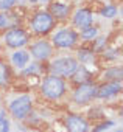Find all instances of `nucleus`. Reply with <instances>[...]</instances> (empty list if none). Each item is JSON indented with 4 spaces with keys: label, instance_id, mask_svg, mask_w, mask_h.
<instances>
[{
    "label": "nucleus",
    "instance_id": "1",
    "mask_svg": "<svg viewBox=\"0 0 123 132\" xmlns=\"http://www.w3.org/2000/svg\"><path fill=\"white\" fill-rule=\"evenodd\" d=\"M42 93L50 98V100H58L64 95L66 92V82L61 79L59 76H48L44 79L42 87H41Z\"/></svg>",
    "mask_w": 123,
    "mask_h": 132
},
{
    "label": "nucleus",
    "instance_id": "2",
    "mask_svg": "<svg viewBox=\"0 0 123 132\" xmlns=\"http://www.w3.org/2000/svg\"><path fill=\"white\" fill-rule=\"evenodd\" d=\"M78 70V62L73 57H58L51 62V72L55 76H72Z\"/></svg>",
    "mask_w": 123,
    "mask_h": 132
},
{
    "label": "nucleus",
    "instance_id": "3",
    "mask_svg": "<svg viewBox=\"0 0 123 132\" xmlns=\"http://www.w3.org/2000/svg\"><path fill=\"white\" fill-rule=\"evenodd\" d=\"M10 110H11V113H13L14 118L24 120L30 113V110H31V98L28 95H24V96L16 98L10 104Z\"/></svg>",
    "mask_w": 123,
    "mask_h": 132
},
{
    "label": "nucleus",
    "instance_id": "4",
    "mask_svg": "<svg viewBox=\"0 0 123 132\" xmlns=\"http://www.w3.org/2000/svg\"><path fill=\"white\" fill-rule=\"evenodd\" d=\"M97 86L92 82H83L73 93V100L76 104H86L89 103L92 98L97 96Z\"/></svg>",
    "mask_w": 123,
    "mask_h": 132
},
{
    "label": "nucleus",
    "instance_id": "5",
    "mask_svg": "<svg viewBox=\"0 0 123 132\" xmlns=\"http://www.w3.org/2000/svg\"><path fill=\"white\" fill-rule=\"evenodd\" d=\"M31 27L36 33L39 34H44V33H48L51 28H53V17L45 13V11H39L34 17H33V22H31Z\"/></svg>",
    "mask_w": 123,
    "mask_h": 132
},
{
    "label": "nucleus",
    "instance_id": "6",
    "mask_svg": "<svg viewBox=\"0 0 123 132\" xmlns=\"http://www.w3.org/2000/svg\"><path fill=\"white\" fill-rule=\"evenodd\" d=\"M76 39H78V34L73 30H61V31H58L53 36L55 45L56 47H61V48H69V47L75 45Z\"/></svg>",
    "mask_w": 123,
    "mask_h": 132
},
{
    "label": "nucleus",
    "instance_id": "7",
    "mask_svg": "<svg viewBox=\"0 0 123 132\" xmlns=\"http://www.w3.org/2000/svg\"><path fill=\"white\" fill-rule=\"evenodd\" d=\"M5 42H6V45H10L13 48H19V47H24L28 42V36L24 30L14 28V30L8 31L5 34Z\"/></svg>",
    "mask_w": 123,
    "mask_h": 132
},
{
    "label": "nucleus",
    "instance_id": "8",
    "mask_svg": "<svg viewBox=\"0 0 123 132\" xmlns=\"http://www.w3.org/2000/svg\"><path fill=\"white\" fill-rule=\"evenodd\" d=\"M66 127H67V132H87L89 130L87 121L80 115H69L66 120Z\"/></svg>",
    "mask_w": 123,
    "mask_h": 132
},
{
    "label": "nucleus",
    "instance_id": "9",
    "mask_svg": "<svg viewBox=\"0 0 123 132\" xmlns=\"http://www.w3.org/2000/svg\"><path fill=\"white\" fill-rule=\"evenodd\" d=\"M73 22L78 28H81L84 31V30L90 28V25H92V13L89 10H78L73 17Z\"/></svg>",
    "mask_w": 123,
    "mask_h": 132
},
{
    "label": "nucleus",
    "instance_id": "10",
    "mask_svg": "<svg viewBox=\"0 0 123 132\" xmlns=\"http://www.w3.org/2000/svg\"><path fill=\"white\" fill-rule=\"evenodd\" d=\"M31 54H33L36 59L44 61V59H47V57L51 54V45H50L48 42H45V40H39L37 44H34V45L31 47Z\"/></svg>",
    "mask_w": 123,
    "mask_h": 132
},
{
    "label": "nucleus",
    "instance_id": "11",
    "mask_svg": "<svg viewBox=\"0 0 123 132\" xmlns=\"http://www.w3.org/2000/svg\"><path fill=\"white\" fill-rule=\"evenodd\" d=\"M121 86L120 82H107V84H103L101 87L97 89V96L98 98H109V96H114L120 92Z\"/></svg>",
    "mask_w": 123,
    "mask_h": 132
},
{
    "label": "nucleus",
    "instance_id": "12",
    "mask_svg": "<svg viewBox=\"0 0 123 132\" xmlns=\"http://www.w3.org/2000/svg\"><path fill=\"white\" fill-rule=\"evenodd\" d=\"M13 64L16 65V67H19V69H24L25 65L28 64V59H30V56H28V53L27 51H24V50H20V51H16L14 54H13Z\"/></svg>",
    "mask_w": 123,
    "mask_h": 132
},
{
    "label": "nucleus",
    "instance_id": "13",
    "mask_svg": "<svg viewBox=\"0 0 123 132\" xmlns=\"http://www.w3.org/2000/svg\"><path fill=\"white\" fill-rule=\"evenodd\" d=\"M50 11H51V17H66L69 14V6L67 5H63V3H53L50 6Z\"/></svg>",
    "mask_w": 123,
    "mask_h": 132
},
{
    "label": "nucleus",
    "instance_id": "14",
    "mask_svg": "<svg viewBox=\"0 0 123 132\" xmlns=\"http://www.w3.org/2000/svg\"><path fill=\"white\" fill-rule=\"evenodd\" d=\"M104 78L107 79H120L121 78V69L120 67H115V69H109L104 72Z\"/></svg>",
    "mask_w": 123,
    "mask_h": 132
},
{
    "label": "nucleus",
    "instance_id": "15",
    "mask_svg": "<svg viewBox=\"0 0 123 132\" xmlns=\"http://www.w3.org/2000/svg\"><path fill=\"white\" fill-rule=\"evenodd\" d=\"M8 79H10V72H8V67H6L5 64L0 62V86L6 84V82H8Z\"/></svg>",
    "mask_w": 123,
    "mask_h": 132
},
{
    "label": "nucleus",
    "instance_id": "16",
    "mask_svg": "<svg viewBox=\"0 0 123 132\" xmlns=\"http://www.w3.org/2000/svg\"><path fill=\"white\" fill-rule=\"evenodd\" d=\"M97 28H94V27H90V28H87V30H84L83 33H81V37L83 39H86V40H90V39H94L95 36H97Z\"/></svg>",
    "mask_w": 123,
    "mask_h": 132
},
{
    "label": "nucleus",
    "instance_id": "17",
    "mask_svg": "<svg viewBox=\"0 0 123 132\" xmlns=\"http://www.w3.org/2000/svg\"><path fill=\"white\" fill-rule=\"evenodd\" d=\"M75 73H76L75 79H76L78 82H81V84H83V81H86V79L89 78V73H87V70H86V69H83V67H81V70H76Z\"/></svg>",
    "mask_w": 123,
    "mask_h": 132
},
{
    "label": "nucleus",
    "instance_id": "18",
    "mask_svg": "<svg viewBox=\"0 0 123 132\" xmlns=\"http://www.w3.org/2000/svg\"><path fill=\"white\" fill-rule=\"evenodd\" d=\"M115 14H117V8L115 6H106L101 11V16H104V17H112Z\"/></svg>",
    "mask_w": 123,
    "mask_h": 132
},
{
    "label": "nucleus",
    "instance_id": "19",
    "mask_svg": "<svg viewBox=\"0 0 123 132\" xmlns=\"http://www.w3.org/2000/svg\"><path fill=\"white\" fill-rule=\"evenodd\" d=\"M14 3H16V0H0V10L6 11V10H10Z\"/></svg>",
    "mask_w": 123,
    "mask_h": 132
},
{
    "label": "nucleus",
    "instance_id": "20",
    "mask_svg": "<svg viewBox=\"0 0 123 132\" xmlns=\"http://www.w3.org/2000/svg\"><path fill=\"white\" fill-rule=\"evenodd\" d=\"M78 56H80L81 61H89V59H92V53L87 51V50H80V51H78Z\"/></svg>",
    "mask_w": 123,
    "mask_h": 132
},
{
    "label": "nucleus",
    "instance_id": "21",
    "mask_svg": "<svg viewBox=\"0 0 123 132\" xmlns=\"http://www.w3.org/2000/svg\"><path fill=\"white\" fill-rule=\"evenodd\" d=\"M0 132H10V123H8V120H0Z\"/></svg>",
    "mask_w": 123,
    "mask_h": 132
},
{
    "label": "nucleus",
    "instance_id": "22",
    "mask_svg": "<svg viewBox=\"0 0 123 132\" xmlns=\"http://www.w3.org/2000/svg\"><path fill=\"white\" fill-rule=\"evenodd\" d=\"M114 123L112 121H106V123H103V124H100L98 127H95L94 129V132H100V130H104V129H107V127H111Z\"/></svg>",
    "mask_w": 123,
    "mask_h": 132
},
{
    "label": "nucleus",
    "instance_id": "23",
    "mask_svg": "<svg viewBox=\"0 0 123 132\" xmlns=\"http://www.w3.org/2000/svg\"><path fill=\"white\" fill-rule=\"evenodd\" d=\"M8 17L6 16H3V14H0V28H6L8 27Z\"/></svg>",
    "mask_w": 123,
    "mask_h": 132
},
{
    "label": "nucleus",
    "instance_id": "24",
    "mask_svg": "<svg viewBox=\"0 0 123 132\" xmlns=\"http://www.w3.org/2000/svg\"><path fill=\"white\" fill-rule=\"evenodd\" d=\"M104 42H106V39H104V37H98V39H97V45H95V48H97V50H98V48H101V47L104 45Z\"/></svg>",
    "mask_w": 123,
    "mask_h": 132
},
{
    "label": "nucleus",
    "instance_id": "25",
    "mask_svg": "<svg viewBox=\"0 0 123 132\" xmlns=\"http://www.w3.org/2000/svg\"><path fill=\"white\" fill-rule=\"evenodd\" d=\"M0 120H5V110L0 107Z\"/></svg>",
    "mask_w": 123,
    "mask_h": 132
},
{
    "label": "nucleus",
    "instance_id": "26",
    "mask_svg": "<svg viewBox=\"0 0 123 132\" xmlns=\"http://www.w3.org/2000/svg\"><path fill=\"white\" fill-rule=\"evenodd\" d=\"M30 2H31V3H36V0H30Z\"/></svg>",
    "mask_w": 123,
    "mask_h": 132
},
{
    "label": "nucleus",
    "instance_id": "27",
    "mask_svg": "<svg viewBox=\"0 0 123 132\" xmlns=\"http://www.w3.org/2000/svg\"><path fill=\"white\" fill-rule=\"evenodd\" d=\"M115 132H123V130H121V129H118V130H115Z\"/></svg>",
    "mask_w": 123,
    "mask_h": 132
},
{
    "label": "nucleus",
    "instance_id": "28",
    "mask_svg": "<svg viewBox=\"0 0 123 132\" xmlns=\"http://www.w3.org/2000/svg\"><path fill=\"white\" fill-rule=\"evenodd\" d=\"M41 2H48V0H41Z\"/></svg>",
    "mask_w": 123,
    "mask_h": 132
}]
</instances>
